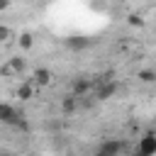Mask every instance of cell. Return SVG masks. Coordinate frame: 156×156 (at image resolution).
Wrapping results in <instances>:
<instances>
[{
  "mask_svg": "<svg viewBox=\"0 0 156 156\" xmlns=\"http://www.w3.org/2000/svg\"><path fill=\"white\" fill-rule=\"evenodd\" d=\"M0 122L20 127V129H27V122L22 119V115H17V110L12 105H7V102H0Z\"/></svg>",
  "mask_w": 156,
  "mask_h": 156,
  "instance_id": "obj_1",
  "label": "cell"
},
{
  "mask_svg": "<svg viewBox=\"0 0 156 156\" xmlns=\"http://www.w3.org/2000/svg\"><path fill=\"white\" fill-rule=\"evenodd\" d=\"M115 93H117V83H115L112 78H110V80H102V83L95 85V98H98V100H110Z\"/></svg>",
  "mask_w": 156,
  "mask_h": 156,
  "instance_id": "obj_2",
  "label": "cell"
},
{
  "mask_svg": "<svg viewBox=\"0 0 156 156\" xmlns=\"http://www.w3.org/2000/svg\"><path fill=\"white\" fill-rule=\"evenodd\" d=\"M127 146L122 144V141H117V139H110V141H102L100 146H98V154L100 156H115V154H122Z\"/></svg>",
  "mask_w": 156,
  "mask_h": 156,
  "instance_id": "obj_3",
  "label": "cell"
},
{
  "mask_svg": "<svg viewBox=\"0 0 156 156\" xmlns=\"http://www.w3.org/2000/svg\"><path fill=\"white\" fill-rule=\"evenodd\" d=\"M136 151L141 154V156H151V154H156V134H144L141 139H139V146H136Z\"/></svg>",
  "mask_w": 156,
  "mask_h": 156,
  "instance_id": "obj_4",
  "label": "cell"
},
{
  "mask_svg": "<svg viewBox=\"0 0 156 156\" xmlns=\"http://www.w3.org/2000/svg\"><path fill=\"white\" fill-rule=\"evenodd\" d=\"M71 88H73V93L80 98V95H85L90 88H93V80L88 78V76H78V78H73V83H71Z\"/></svg>",
  "mask_w": 156,
  "mask_h": 156,
  "instance_id": "obj_5",
  "label": "cell"
},
{
  "mask_svg": "<svg viewBox=\"0 0 156 156\" xmlns=\"http://www.w3.org/2000/svg\"><path fill=\"white\" fill-rule=\"evenodd\" d=\"M32 83H34V85H41V88L49 85V83H51V71H49V68H37L34 76H32Z\"/></svg>",
  "mask_w": 156,
  "mask_h": 156,
  "instance_id": "obj_6",
  "label": "cell"
},
{
  "mask_svg": "<svg viewBox=\"0 0 156 156\" xmlns=\"http://www.w3.org/2000/svg\"><path fill=\"white\" fill-rule=\"evenodd\" d=\"M66 46L73 49V51H80V49H88L90 46V39H85V37H68L66 39Z\"/></svg>",
  "mask_w": 156,
  "mask_h": 156,
  "instance_id": "obj_7",
  "label": "cell"
},
{
  "mask_svg": "<svg viewBox=\"0 0 156 156\" xmlns=\"http://www.w3.org/2000/svg\"><path fill=\"white\" fill-rule=\"evenodd\" d=\"M61 110H63L66 115H71V112H76V110H78V95H76V93H71V95H66V98L61 100Z\"/></svg>",
  "mask_w": 156,
  "mask_h": 156,
  "instance_id": "obj_8",
  "label": "cell"
},
{
  "mask_svg": "<svg viewBox=\"0 0 156 156\" xmlns=\"http://www.w3.org/2000/svg\"><path fill=\"white\" fill-rule=\"evenodd\" d=\"M32 93H34V85L32 83H22L17 88V98L20 100H32Z\"/></svg>",
  "mask_w": 156,
  "mask_h": 156,
  "instance_id": "obj_9",
  "label": "cell"
},
{
  "mask_svg": "<svg viewBox=\"0 0 156 156\" xmlns=\"http://www.w3.org/2000/svg\"><path fill=\"white\" fill-rule=\"evenodd\" d=\"M0 76H2V78H15V76H17V71H15V68H12V63L7 61L5 66H0Z\"/></svg>",
  "mask_w": 156,
  "mask_h": 156,
  "instance_id": "obj_10",
  "label": "cell"
},
{
  "mask_svg": "<svg viewBox=\"0 0 156 156\" xmlns=\"http://www.w3.org/2000/svg\"><path fill=\"white\" fill-rule=\"evenodd\" d=\"M20 46L22 49H32V34L29 32H22L20 34Z\"/></svg>",
  "mask_w": 156,
  "mask_h": 156,
  "instance_id": "obj_11",
  "label": "cell"
},
{
  "mask_svg": "<svg viewBox=\"0 0 156 156\" xmlns=\"http://www.w3.org/2000/svg\"><path fill=\"white\" fill-rule=\"evenodd\" d=\"M10 63H12V68H15L17 73H22V71H24V58H20V56H12V58H10Z\"/></svg>",
  "mask_w": 156,
  "mask_h": 156,
  "instance_id": "obj_12",
  "label": "cell"
},
{
  "mask_svg": "<svg viewBox=\"0 0 156 156\" xmlns=\"http://www.w3.org/2000/svg\"><path fill=\"white\" fill-rule=\"evenodd\" d=\"M139 78H141L144 83H154V80H156V73H154V71H139Z\"/></svg>",
  "mask_w": 156,
  "mask_h": 156,
  "instance_id": "obj_13",
  "label": "cell"
},
{
  "mask_svg": "<svg viewBox=\"0 0 156 156\" xmlns=\"http://www.w3.org/2000/svg\"><path fill=\"white\" fill-rule=\"evenodd\" d=\"M5 39H10V29L5 24H0V41H5Z\"/></svg>",
  "mask_w": 156,
  "mask_h": 156,
  "instance_id": "obj_14",
  "label": "cell"
},
{
  "mask_svg": "<svg viewBox=\"0 0 156 156\" xmlns=\"http://www.w3.org/2000/svg\"><path fill=\"white\" fill-rule=\"evenodd\" d=\"M129 22H132V24H141V17H136V15H132V17H129Z\"/></svg>",
  "mask_w": 156,
  "mask_h": 156,
  "instance_id": "obj_15",
  "label": "cell"
},
{
  "mask_svg": "<svg viewBox=\"0 0 156 156\" xmlns=\"http://www.w3.org/2000/svg\"><path fill=\"white\" fill-rule=\"evenodd\" d=\"M7 7H10V0H0V12L7 10Z\"/></svg>",
  "mask_w": 156,
  "mask_h": 156,
  "instance_id": "obj_16",
  "label": "cell"
}]
</instances>
